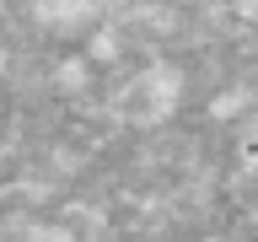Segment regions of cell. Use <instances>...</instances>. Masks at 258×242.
Wrapping results in <instances>:
<instances>
[{"label": "cell", "mask_w": 258, "mask_h": 242, "mask_svg": "<svg viewBox=\"0 0 258 242\" xmlns=\"http://www.w3.org/2000/svg\"><path fill=\"white\" fill-rule=\"evenodd\" d=\"M102 11H108L102 0H32V22L48 32H92Z\"/></svg>", "instance_id": "1"}, {"label": "cell", "mask_w": 258, "mask_h": 242, "mask_svg": "<svg viewBox=\"0 0 258 242\" xmlns=\"http://www.w3.org/2000/svg\"><path fill=\"white\" fill-rule=\"evenodd\" d=\"M11 70V48H6V38H0V76Z\"/></svg>", "instance_id": "2"}, {"label": "cell", "mask_w": 258, "mask_h": 242, "mask_svg": "<svg viewBox=\"0 0 258 242\" xmlns=\"http://www.w3.org/2000/svg\"><path fill=\"white\" fill-rule=\"evenodd\" d=\"M0 11H6V0H0Z\"/></svg>", "instance_id": "3"}]
</instances>
